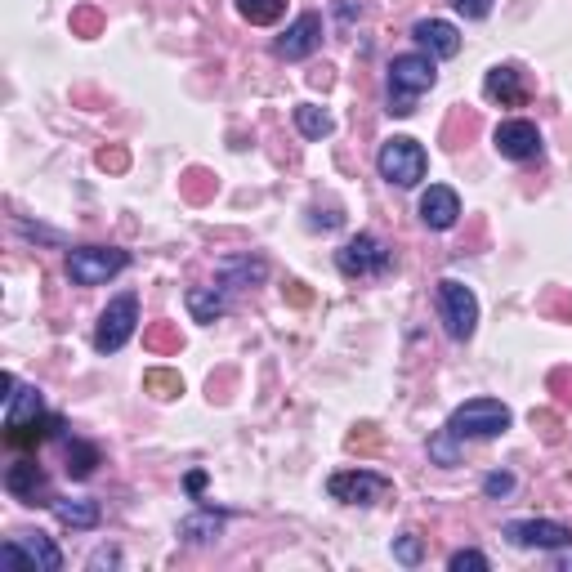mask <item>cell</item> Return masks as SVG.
Returning a JSON list of instances; mask_svg holds the SVG:
<instances>
[{
  "instance_id": "cell-15",
  "label": "cell",
  "mask_w": 572,
  "mask_h": 572,
  "mask_svg": "<svg viewBox=\"0 0 572 572\" xmlns=\"http://www.w3.org/2000/svg\"><path fill=\"white\" fill-rule=\"evenodd\" d=\"M483 90H488V99H501L505 108H519V103L528 99V85H523L519 68H492L483 76Z\"/></svg>"
},
{
  "instance_id": "cell-14",
  "label": "cell",
  "mask_w": 572,
  "mask_h": 572,
  "mask_svg": "<svg viewBox=\"0 0 572 572\" xmlns=\"http://www.w3.org/2000/svg\"><path fill=\"white\" fill-rule=\"evenodd\" d=\"M416 45L429 54V59H456L461 54V32H456L452 23H443V18H425V23L412 27Z\"/></svg>"
},
{
  "instance_id": "cell-4",
  "label": "cell",
  "mask_w": 572,
  "mask_h": 572,
  "mask_svg": "<svg viewBox=\"0 0 572 572\" xmlns=\"http://www.w3.org/2000/svg\"><path fill=\"white\" fill-rule=\"evenodd\" d=\"M135 327H139V295L126 291V295H117V300H108V309L99 313V327H94V349H99V354H117V349L130 345Z\"/></svg>"
},
{
  "instance_id": "cell-18",
  "label": "cell",
  "mask_w": 572,
  "mask_h": 572,
  "mask_svg": "<svg viewBox=\"0 0 572 572\" xmlns=\"http://www.w3.org/2000/svg\"><path fill=\"white\" fill-rule=\"evenodd\" d=\"M54 505V514H59V523H68V528H99V519H103V510H99V501H90V497H59V501H50Z\"/></svg>"
},
{
  "instance_id": "cell-30",
  "label": "cell",
  "mask_w": 572,
  "mask_h": 572,
  "mask_svg": "<svg viewBox=\"0 0 572 572\" xmlns=\"http://www.w3.org/2000/svg\"><path fill=\"white\" fill-rule=\"evenodd\" d=\"M465 18H488L492 14V0H452Z\"/></svg>"
},
{
  "instance_id": "cell-3",
  "label": "cell",
  "mask_w": 572,
  "mask_h": 572,
  "mask_svg": "<svg viewBox=\"0 0 572 572\" xmlns=\"http://www.w3.org/2000/svg\"><path fill=\"white\" fill-rule=\"evenodd\" d=\"M447 429L456 438H501L510 429V407L501 398H470L447 416Z\"/></svg>"
},
{
  "instance_id": "cell-26",
  "label": "cell",
  "mask_w": 572,
  "mask_h": 572,
  "mask_svg": "<svg viewBox=\"0 0 572 572\" xmlns=\"http://www.w3.org/2000/svg\"><path fill=\"white\" fill-rule=\"evenodd\" d=\"M429 456H434L438 465H461V452H456V434H452V429H443L438 438H429Z\"/></svg>"
},
{
  "instance_id": "cell-27",
  "label": "cell",
  "mask_w": 572,
  "mask_h": 572,
  "mask_svg": "<svg viewBox=\"0 0 572 572\" xmlns=\"http://www.w3.org/2000/svg\"><path fill=\"white\" fill-rule=\"evenodd\" d=\"M447 568L452 572H488V555H479V550H456V555L447 559Z\"/></svg>"
},
{
  "instance_id": "cell-11",
  "label": "cell",
  "mask_w": 572,
  "mask_h": 572,
  "mask_svg": "<svg viewBox=\"0 0 572 572\" xmlns=\"http://www.w3.org/2000/svg\"><path fill=\"white\" fill-rule=\"evenodd\" d=\"M322 45V14H300L291 27L278 36V59H286V63H300V59H309L313 50Z\"/></svg>"
},
{
  "instance_id": "cell-7",
  "label": "cell",
  "mask_w": 572,
  "mask_h": 572,
  "mask_svg": "<svg viewBox=\"0 0 572 572\" xmlns=\"http://www.w3.org/2000/svg\"><path fill=\"white\" fill-rule=\"evenodd\" d=\"M126 269H130V255L117 251V246H81V251L68 255V278L76 286H103Z\"/></svg>"
},
{
  "instance_id": "cell-22",
  "label": "cell",
  "mask_w": 572,
  "mask_h": 572,
  "mask_svg": "<svg viewBox=\"0 0 572 572\" xmlns=\"http://www.w3.org/2000/svg\"><path fill=\"white\" fill-rule=\"evenodd\" d=\"M219 528H224V519H215V514H193V519L179 523V537L202 546V541H215L219 537Z\"/></svg>"
},
{
  "instance_id": "cell-29",
  "label": "cell",
  "mask_w": 572,
  "mask_h": 572,
  "mask_svg": "<svg viewBox=\"0 0 572 572\" xmlns=\"http://www.w3.org/2000/svg\"><path fill=\"white\" fill-rule=\"evenodd\" d=\"M510 492H514V474L492 470L488 479H483V497H510Z\"/></svg>"
},
{
  "instance_id": "cell-20",
  "label": "cell",
  "mask_w": 572,
  "mask_h": 572,
  "mask_svg": "<svg viewBox=\"0 0 572 572\" xmlns=\"http://www.w3.org/2000/svg\"><path fill=\"white\" fill-rule=\"evenodd\" d=\"M224 309H228V300L215 286H193V291H188V313H193V322H215Z\"/></svg>"
},
{
  "instance_id": "cell-19",
  "label": "cell",
  "mask_w": 572,
  "mask_h": 572,
  "mask_svg": "<svg viewBox=\"0 0 572 572\" xmlns=\"http://www.w3.org/2000/svg\"><path fill=\"white\" fill-rule=\"evenodd\" d=\"M18 546L27 550V559H32L36 572H59L63 568V550L54 546L45 532H23V537H18Z\"/></svg>"
},
{
  "instance_id": "cell-24",
  "label": "cell",
  "mask_w": 572,
  "mask_h": 572,
  "mask_svg": "<svg viewBox=\"0 0 572 572\" xmlns=\"http://www.w3.org/2000/svg\"><path fill=\"white\" fill-rule=\"evenodd\" d=\"M237 9H242V18H251V23H273V18H282L286 0H237Z\"/></svg>"
},
{
  "instance_id": "cell-6",
  "label": "cell",
  "mask_w": 572,
  "mask_h": 572,
  "mask_svg": "<svg viewBox=\"0 0 572 572\" xmlns=\"http://www.w3.org/2000/svg\"><path fill=\"white\" fill-rule=\"evenodd\" d=\"M336 264L345 278H385V273L394 269V251H389L380 237L358 233L336 251Z\"/></svg>"
},
{
  "instance_id": "cell-28",
  "label": "cell",
  "mask_w": 572,
  "mask_h": 572,
  "mask_svg": "<svg viewBox=\"0 0 572 572\" xmlns=\"http://www.w3.org/2000/svg\"><path fill=\"white\" fill-rule=\"evenodd\" d=\"M0 568H32V559H27V550L18 546V537H9L5 546H0Z\"/></svg>"
},
{
  "instance_id": "cell-17",
  "label": "cell",
  "mask_w": 572,
  "mask_h": 572,
  "mask_svg": "<svg viewBox=\"0 0 572 572\" xmlns=\"http://www.w3.org/2000/svg\"><path fill=\"white\" fill-rule=\"evenodd\" d=\"M5 488L14 492V497H23L27 505H36V492L45 488L41 465H36V461H18V465H9V470H5Z\"/></svg>"
},
{
  "instance_id": "cell-1",
  "label": "cell",
  "mask_w": 572,
  "mask_h": 572,
  "mask_svg": "<svg viewBox=\"0 0 572 572\" xmlns=\"http://www.w3.org/2000/svg\"><path fill=\"white\" fill-rule=\"evenodd\" d=\"M438 68L429 54H398L389 63V117H412L416 99L434 90Z\"/></svg>"
},
{
  "instance_id": "cell-10",
  "label": "cell",
  "mask_w": 572,
  "mask_h": 572,
  "mask_svg": "<svg viewBox=\"0 0 572 572\" xmlns=\"http://www.w3.org/2000/svg\"><path fill=\"white\" fill-rule=\"evenodd\" d=\"M492 143H497V152L505 161H532L541 157V130L532 126V121L514 117V121H501L497 130H492Z\"/></svg>"
},
{
  "instance_id": "cell-13",
  "label": "cell",
  "mask_w": 572,
  "mask_h": 572,
  "mask_svg": "<svg viewBox=\"0 0 572 572\" xmlns=\"http://www.w3.org/2000/svg\"><path fill=\"white\" fill-rule=\"evenodd\" d=\"M421 219H425V228H434V233H447V228L461 219V197H456L447 184H429L421 193Z\"/></svg>"
},
{
  "instance_id": "cell-2",
  "label": "cell",
  "mask_w": 572,
  "mask_h": 572,
  "mask_svg": "<svg viewBox=\"0 0 572 572\" xmlns=\"http://www.w3.org/2000/svg\"><path fill=\"white\" fill-rule=\"evenodd\" d=\"M376 170H380V179H385V184H394V188H416V184L425 179V170H429V157H425V148H421L416 139L394 135V139L380 143Z\"/></svg>"
},
{
  "instance_id": "cell-21",
  "label": "cell",
  "mask_w": 572,
  "mask_h": 572,
  "mask_svg": "<svg viewBox=\"0 0 572 572\" xmlns=\"http://www.w3.org/2000/svg\"><path fill=\"white\" fill-rule=\"evenodd\" d=\"M295 130H300L304 139H327L331 130H336V121H331L327 108H313V103H300L295 108Z\"/></svg>"
},
{
  "instance_id": "cell-8",
  "label": "cell",
  "mask_w": 572,
  "mask_h": 572,
  "mask_svg": "<svg viewBox=\"0 0 572 572\" xmlns=\"http://www.w3.org/2000/svg\"><path fill=\"white\" fill-rule=\"evenodd\" d=\"M327 492L345 505H380L394 492V479H385L376 470H340V474H331Z\"/></svg>"
},
{
  "instance_id": "cell-23",
  "label": "cell",
  "mask_w": 572,
  "mask_h": 572,
  "mask_svg": "<svg viewBox=\"0 0 572 572\" xmlns=\"http://www.w3.org/2000/svg\"><path fill=\"white\" fill-rule=\"evenodd\" d=\"M99 465V447L94 443H68V474L72 479H90Z\"/></svg>"
},
{
  "instance_id": "cell-25",
  "label": "cell",
  "mask_w": 572,
  "mask_h": 572,
  "mask_svg": "<svg viewBox=\"0 0 572 572\" xmlns=\"http://www.w3.org/2000/svg\"><path fill=\"white\" fill-rule=\"evenodd\" d=\"M394 559L407 568H416L425 559V541L416 537V532H403V537H394Z\"/></svg>"
},
{
  "instance_id": "cell-31",
  "label": "cell",
  "mask_w": 572,
  "mask_h": 572,
  "mask_svg": "<svg viewBox=\"0 0 572 572\" xmlns=\"http://www.w3.org/2000/svg\"><path fill=\"white\" fill-rule=\"evenodd\" d=\"M117 564H121V555L112 546H103V550H94V555H90V568L94 572H99V568H117Z\"/></svg>"
},
{
  "instance_id": "cell-5",
  "label": "cell",
  "mask_w": 572,
  "mask_h": 572,
  "mask_svg": "<svg viewBox=\"0 0 572 572\" xmlns=\"http://www.w3.org/2000/svg\"><path fill=\"white\" fill-rule=\"evenodd\" d=\"M434 295H438V318H443L447 336L470 340L474 327H479V300H474V291L465 282H456V278H443Z\"/></svg>"
},
{
  "instance_id": "cell-32",
  "label": "cell",
  "mask_w": 572,
  "mask_h": 572,
  "mask_svg": "<svg viewBox=\"0 0 572 572\" xmlns=\"http://www.w3.org/2000/svg\"><path fill=\"white\" fill-rule=\"evenodd\" d=\"M184 488H188V492H193V497H197V492L206 488V474H202V470H193V474H188V479H184Z\"/></svg>"
},
{
  "instance_id": "cell-12",
  "label": "cell",
  "mask_w": 572,
  "mask_h": 572,
  "mask_svg": "<svg viewBox=\"0 0 572 572\" xmlns=\"http://www.w3.org/2000/svg\"><path fill=\"white\" fill-rule=\"evenodd\" d=\"M5 429H23L45 421V403H41V389L36 385H18L14 376H5Z\"/></svg>"
},
{
  "instance_id": "cell-16",
  "label": "cell",
  "mask_w": 572,
  "mask_h": 572,
  "mask_svg": "<svg viewBox=\"0 0 572 572\" xmlns=\"http://www.w3.org/2000/svg\"><path fill=\"white\" fill-rule=\"evenodd\" d=\"M219 278H224V291H237V286H251L269 278V264L251 260V255H233V260L219 264Z\"/></svg>"
},
{
  "instance_id": "cell-9",
  "label": "cell",
  "mask_w": 572,
  "mask_h": 572,
  "mask_svg": "<svg viewBox=\"0 0 572 572\" xmlns=\"http://www.w3.org/2000/svg\"><path fill=\"white\" fill-rule=\"evenodd\" d=\"M505 541L523 550H564L572 546V528L555 519H514L505 523Z\"/></svg>"
}]
</instances>
